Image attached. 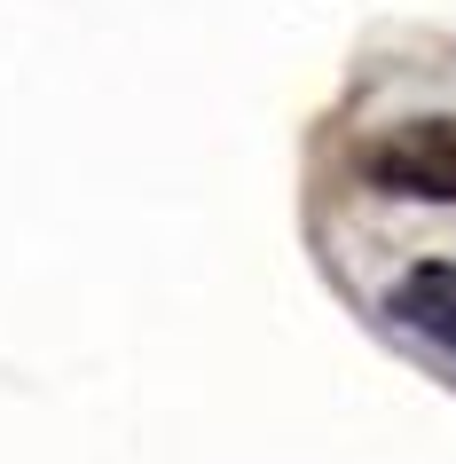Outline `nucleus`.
<instances>
[{
    "instance_id": "nucleus-1",
    "label": "nucleus",
    "mask_w": 456,
    "mask_h": 464,
    "mask_svg": "<svg viewBox=\"0 0 456 464\" xmlns=\"http://www.w3.org/2000/svg\"><path fill=\"white\" fill-rule=\"evenodd\" d=\"M370 189L409 205H456V119H402L362 150Z\"/></svg>"
},
{
    "instance_id": "nucleus-2",
    "label": "nucleus",
    "mask_w": 456,
    "mask_h": 464,
    "mask_svg": "<svg viewBox=\"0 0 456 464\" xmlns=\"http://www.w3.org/2000/svg\"><path fill=\"white\" fill-rule=\"evenodd\" d=\"M385 315L409 323V331H425L432 346H449V354H456V268H449V260H417V268L385 292Z\"/></svg>"
}]
</instances>
